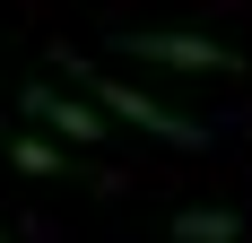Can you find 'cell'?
Instances as JSON below:
<instances>
[{"instance_id":"1","label":"cell","mask_w":252,"mask_h":243,"mask_svg":"<svg viewBox=\"0 0 252 243\" xmlns=\"http://www.w3.org/2000/svg\"><path fill=\"white\" fill-rule=\"evenodd\" d=\"M61 70H70L87 96H96V113H104V122H130V130H148V139H165V148H209V130H200V122H191V113H174V104H157L148 87H130V78L96 70V61H70V52H61Z\"/></svg>"},{"instance_id":"2","label":"cell","mask_w":252,"mask_h":243,"mask_svg":"<svg viewBox=\"0 0 252 243\" xmlns=\"http://www.w3.org/2000/svg\"><path fill=\"white\" fill-rule=\"evenodd\" d=\"M113 44L148 70H183V78H244V52L218 44V35H191V26H122Z\"/></svg>"},{"instance_id":"3","label":"cell","mask_w":252,"mask_h":243,"mask_svg":"<svg viewBox=\"0 0 252 243\" xmlns=\"http://www.w3.org/2000/svg\"><path fill=\"white\" fill-rule=\"evenodd\" d=\"M26 113L44 122L52 139H78V148H96V139H113V122L96 113L87 96H61V87H26Z\"/></svg>"},{"instance_id":"4","label":"cell","mask_w":252,"mask_h":243,"mask_svg":"<svg viewBox=\"0 0 252 243\" xmlns=\"http://www.w3.org/2000/svg\"><path fill=\"white\" fill-rule=\"evenodd\" d=\"M244 217L235 209H174V243H235Z\"/></svg>"},{"instance_id":"5","label":"cell","mask_w":252,"mask_h":243,"mask_svg":"<svg viewBox=\"0 0 252 243\" xmlns=\"http://www.w3.org/2000/svg\"><path fill=\"white\" fill-rule=\"evenodd\" d=\"M9 165H18V174H35V182H52V174L70 165V156H61L52 139H9Z\"/></svg>"}]
</instances>
